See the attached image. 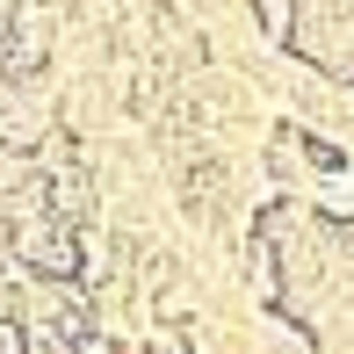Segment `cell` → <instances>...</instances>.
Instances as JSON below:
<instances>
[{"instance_id": "5b68a950", "label": "cell", "mask_w": 354, "mask_h": 354, "mask_svg": "<svg viewBox=\"0 0 354 354\" xmlns=\"http://www.w3.org/2000/svg\"><path fill=\"white\" fill-rule=\"evenodd\" d=\"M29 340V333H15V326H0V347H22Z\"/></svg>"}, {"instance_id": "6da1fadb", "label": "cell", "mask_w": 354, "mask_h": 354, "mask_svg": "<svg viewBox=\"0 0 354 354\" xmlns=\"http://www.w3.org/2000/svg\"><path fill=\"white\" fill-rule=\"evenodd\" d=\"M22 261L37 268V275H58V282H66L73 268H80V246H73L66 224H29V232H22Z\"/></svg>"}, {"instance_id": "277c9868", "label": "cell", "mask_w": 354, "mask_h": 354, "mask_svg": "<svg viewBox=\"0 0 354 354\" xmlns=\"http://www.w3.org/2000/svg\"><path fill=\"white\" fill-rule=\"evenodd\" d=\"M261 15H268V37H289V0H261Z\"/></svg>"}, {"instance_id": "3957f363", "label": "cell", "mask_w": 354, "mask_h": 354, "mask_svg": "<svg viewBox=\"0 0 354 354\" xmlns=\"http://www.w3.org/2000/svg\"><path fill=\"white\" fill-rule=\"evenodd\" d=\"M318 203H326L333 217H354V174H333V181H318Z\"/></svg>"}, {"instance_id": "7a4b0ae2", "label": "cell", "mask_w": 354, "mask_h": 354, "mask_svg": "<svg viewBox=\"0 0 354 354\" xmlns=\"http://www.w3.org/2000/svg\"><path fill=\"white\" fill-rule=\"evenodd\" d=\"M44 44H51V22H44V15H22V22H15V58H8V66L29 73L44 58Z\"/></svg>"}]
</instances>
